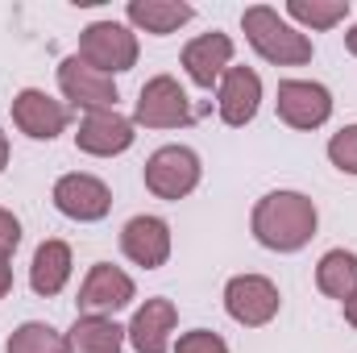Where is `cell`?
Returning <instances> with one entry per match:
<instances>
[{"label": "cell", "instance_id": "603a6c76", "mask_svg": "<svg viewBox=\"0 0 357 353\" xmlns=\"http://www.w3.org/2000/svg\"><path fill=\"white\" fill-rule=\"evenodd\" d=\"M328 158H333L345 175H357V125H345V129L328 142Z\"/></svg>", "mask_w": 357, "mask_h": 353}, {"label": "cell", "instance_id": "ffe728a7", "mask_svg": "<svg viewBox=\"0 0 357 353\" xmlns=\"http://www.w3.org/2000/svg\"><path fill=\"white\" fill-rule=\"evenodd\" d=\"M316 283H320V291L328 295V299H354L357 295V254L349 250H333V254H324L320 266H316Z\"/></svg>", "mask_w": 357, "mask_h": 353}, {"label": "cell", "instance_id": "8fae6325", "mask_svg": "<svg viewBox=\"0 0 357 353\" xmlns=\"http://www.w3.org/2000/svg\"><path fill=\"white\" fill-rule=\"evenodd\" d=\"M54 204L71 220H100L112 208V191L91 175H63L54 183Z\"/></svg>", "mask_w": 357, "mask_h": 353}, {"label": "cell", "instance_id": "484cf974", "mask_svg": "<svg viewBox=\"0 0 357 353\" xmlns=\"http://www.w3.org/2000/svg\"><path fill=\"white\" fill-rule=\"evenodd\" d=\"M8 287H13V270H8V262H0V299L8 295Z\"/></svg>", "mask_w": 357, "mask_h": 353}, {"label": "cell", "instance_id": "9c48e42d", "mask_svg": "<svg viewBox=\"0 0 357 353\" xmlns=\"http://www.w3.org/2000/svg\"><path fill=\"white\" fill-rule=\"evenodd\" d=\"M333 112V96L320 84H307V80H287L278 84V117L291 125V129H316L324 125Z\"/></svg>", "mask_w": 357, "mask_h": 353}, {"label": "cell", "instance_id": "8992f818", "mask_svg": "<svg viewBox=\"0 0 357 353\" xmlns=\"http://www.w3.org/2000/svg\"><path fill=\"white\" fill-rule=\"evenodd\" d=\"M137 125L146 129H175V125H187L191 121V108H187V96L171 75H158L150 80L142 96H137V108H133Z\"/></svg>", "mask_w": 357, "mask_h": 353}, {"label": "cell", "instance_id": "4fadbf2b", "mask_svg": "<svg viewBox=\"0 0 357 353\" xmlns=\"http://www.w3.org/2000/svg\"><path fill=\"white\" fill-rule=\"evenodd\" d=\"M129 299H133V278H129L125 270L108 266V262L91 266V274L84 278V287H79V308H84L88 316L116 312V308H125Z\"/></svg>", "mask_w": 357, "mask_h": 353}, {"label": "cell", "instance_id": "7a4b0ae2", "mask_svg": "<svg viewBox=\"0 0 357 353\" xmlns=\"http://www.w3.org/2000/svg\"><path fill=\"white\" fill-rule=\"evenodd\" d=\"M241 25H245L250 46H254L262 59L278 63V67H299V63L312 59V42H307V33H299L295 25H287V21H282L274 8H266V4L245 8Z\"/></svg>", "mask_w": 357, "mask_h": 353}, {"label": "cell", "instance_id": "e0dca14e", "mask_svg": "<svg viewBox=\"0 0 357 353\" xmlns=\"http://www.w3.org/2000/svg\"><path fill=\"white\" fill-rule=\"evenodd\" d=\"M125 329L108 316H79L67 333V353H121Z\"/></svg>", "mask_w": 357, "mask_h": 353}, {"label": "cell", "instance_id": "cb8c5ba5", "mask_svg": "<svg viewBox=\"0 0 357 353\" xmlns=\"http://www.w3.org/2000/svg\"><path fill=\"white\" fill-rule=\"evenodd\" d=\"M175 353H229V345H225L216 333H208V329H195V333H183V337H178Z\"/></svg>", "mask_w": 357, "mask_h": 353}, {"label": "cell", "instance_id": "ba28073f", "mask_svg": "<svg viewBox=\"0 0 357 353\" xmlns=\"http://www.w3.org/2000/svg\"><path fill=\"white\" fill-rule=\"evenodd\" d=\"M79 150L96 154V158H112V154H125L133 146V121H125L116 108H96L79 121V133H75Z\"/></svg>", "mask_w": 357, "mask_h": 353}, {"label": "cell", "instance_id": "3957f363", "mask_svg": "<svg viewBox=\"0 0 357 353\" xmlns=\"http://www.w3.org/2000/svg\"><path fill=\"white\" fill-rule=\"evenodd\" d=\"M79 59L88 67H96V71H104V75L129 71L137 63V33H129L116 21H96L79 38Z\"/></svg>", "mask_w": 357, "mask_h": 353}, {"label": "cell", "instance_id": "ac0fdd59", "mask_svg": "<svg viewBox=\"0 0 357 353\" xmlns=\"http://www.w3.org/2000/svg\"><path fill=\"white\" fill-rule=\"evenodd\" d=\"M67 278H71V250L63 241H42L29 266V287L38 295H59Z\"/></svg>", "mask_w": 357, "mask_h": 353}, {"label": "cell", "instance_id": "83f0119b", "mask_svg": "<svg viewBox=\"0 0 357 353\" xmlns=\"http://www.w3.org/2000/svg\"><path fill=\"white\" fill-rule=\"evenodd\" d=\"M8 167V137H4V129H0V171Z\"/></svg>", "mask_w": 357, "mask_h": 353}, {"label": "cell", "instance_id": "5bb4252c", "mask_svg": "<svg viewBox=\"0 0 357 353\" xmlns=\"http://www.w3.org/2000/svg\"><path fill=\"white\" fill-rule=\"evenodd\" d=\"M175 303L171 299H146V308H137L133 324L125 329L129 345L137 353H167L171 333H175Z\"/></svg>", "mask_w": 357, "mask_h": 353}, {"label": "cell", "instance_id": "9a60e30c", "mask_svg": "<svg viewBox=\"0 0 357 353\" xmlns=\"http://www.w3.org/2000/svg\"><path fill=\"white\" fill-rule=\"evenodd\" d=\"M229 59H233V42L225 33H204V38L187 42V50H183V67H187L191 84H199V88H212L216 80H225Z\"/></svg>", "mask_w": 357, "mask_h": 353}, {"label": "cell", "instance_id": "f1b7e54d", "mask_svg": "<svg viewBox=\"0 0 357 353\" xmlns=\"http://www.w3.org/2000/svg\"><path fill=\"white\" fill-rule=\"evenodd\" d=\"M345 46H349V54H357V25L349 29V38H345Z\"/></svg>", "mask_w": 357, "mask_h": 353}, {"label": "cell", "instance_id": "52a82bcc", "mask_svg": "<svg viewBox=\"0 0 357 353\" xmlns=\"http://www.w3.org/2000/svg\"><path fill=\"white\" fill-rule=\"evenodd\" d=\"M59 88H63V96H67L71 104H79V108H88V112H96V108H116V84H112V75L88 67L79 54L63 59V67H59Z\"/></svg>", "mask_w": 357, "mask_h": 353}, {"label": "cell", "instance_id": "d6986e66", "mask_svg": "<svg viewBox=\"0 0 357 353\" xmlns=\"http://www.w3.org/2000/svg\"><path fill=\"white\" fill-rule=\"evenodd\" d=\"M191 13L195 8L183 0H129V21L146 33H175L178 25L191 21Z\"/></svg>", "mask_w": 357, "mask_h": 353}, {"label": "cell", "instance_id": "7c38bea8", "mask_svg": "<svg viewBox=\"0 0 357 353\" xmlns=\"http://www.w3.org/2000/svg\"><path fill=\"white\" fill-rule=\"evenodd\" d=\"M121 250H125L129 262L146 266V270H158L171 258V229H167V220H158V216H133L125 225V233H121Z\"/></svg>", "mask_w": 357, "mask_h": 353}, {"label": "cell", "instance_id": "5b68a950", "mask_svg": "<svg viewBox=\"0 0 357 353\" xmlns=\"http://www.w3.org/2000/svg\"><path fill=\"white\" fill-rule=\"evenodd\" d=\"M225 308L237 324L245 329H258L270 324L274 312H278V287L262 278V274H237L229 287H225Z\"/></svg>", "mask_w": 357, "mask_h": 353}, {"label": "cell", "instance_id": "d4e9b609", "mask_svg": "<svg viewBox=\"0 0 357 353\" xmlns=\"http://www.w3.org/2000/svg\"><path fill=\"white\" fill-rule=\"evenodd\" d=\"M17 241H21V225H17V216H13V212H4V208H0V262H8V258H13Z\"/></svg>", "mask_w": 357, "mask_h": 353}, {"label": "cell", "instance_id": "44dd1931", "mask_svg": "<svg viewBox=\"0 0 357 353\" xmlns=\"http://www.w3.org/2000/svg\"><path fill=\"white\" fill-rule=\"evenodd\" d=\"M8 353H67V337L42 320H29L8 337Z\"/></svg>", "mask_w": 357, "mask_h": 353}, {"label": "cell", "instance_id": "30bf717a", "mask_svg": "<svg viewBox=\"0 0 357 353\" xmlns=\"http://www.w3.org/2000/svg\"><path fill=\"white\" fill-rule=\"evenodd\" d=\"M13 121H17L21 133H29L38 142H50V137H59L67 129L71 112H67V104L50 100L46 91L25 88V91H17V100H13Z\"/></svg>", "mask_w": 357, "mask_h": 353}, {"label": "cell", "instance_id": "2e32d148", "mask_svg": "<svg viewBox=\"0 0 357 353\" xmlns=\"http://www.w3.org/2000/svg\"><path fill=\"white\" fill-rule=\"evenodd\" d=\"M258 100H262V80L250 67H229L225 71V80H220V117H225V125L241 129L245 121H254Z\"/></svg>", "mask_w": 357, "mask_h": 353}, {"label": "cell", "instance_id": "7402d4cb", "mask_svg": "<svg viewBox=\"0 0 357 353\" xmlns=\"http://www.w3.org/2000/svg\"><path fill=\"white\" fill-rule=\"evenodd\" d=\"M287 13H291L295 21L312 25V29H328V25H337V21L349 17V0H328V4H320V0H312V4H307V0H291Z\"/></svg>", "mask_w": 357, "mask_h": 353}, {"label": "cell", "instance_id": "4316f807", "mask_svg": "<svg viewBox=\"0 0 357 353\" xmlns=\"http://www.w3.org/2000/svg\"><path fill=\"white\" fill-rule=\"evenodd\" d=\"M345 320L357 329V295H354V299H345Z\"/></svg>", "mask_w": 357, "mask_h": 353}, {"label": "cell", "instance_id": "277c9868", "mask_svg": "<svg viewBox=\"0 0 357 353\" xmlns=\"http://www.w3.org/2000/svg\"><path fill=\"white\" fill-rule=\"evenodd\" d=\"M199 183V158L187 146H162L146 163V187L158 200H183Z\"/></svg>", "mask_w": 357, "mask_h": 353}, {"label": "cell", "instance_id": "6da1fadb", "mask_svg": "<svg viewBox=\"0 0 357 353\" xmlns=\"http://www.w3.org/2000/svg\"><path fill=\"white\" fill-rule=\"evenodd\" d=\"M316 233V204L299 191H270L266 200H258L254 208V237L278 250V254H295L312 241Z\"/></svg>", "mask_w": 357, "mask_h": 353}]
</instances>
